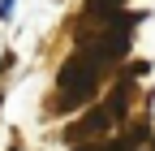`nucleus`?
<instances>
[{
	"instance_id": "1",
	"label": "nucleus",
	"mask_w": 155,
	"mask_h": 151,
	"mask_svg": "<svg viewBox=\"0 0 155 151\" xmlns=\"http://www.w3.org/2000/svg\"><path fill=\"white\" fill-rule=\"evenodd\" d=\"M104 56L95 52L91 43H82L78 48V56L61 69V108H78V104H86L91 95H95V86H99V73H104Z\"/></svg>"
},
{
	"instance_id": "2",
	"label": "nucleus",
	"mask_w": 155,
	"mask_h": 151,
	"mask_svg": "<svg viewBox=\"0 0 155 151\" xmlns=\"http://www.w3.org/2000/svg\"><path fill=\"white\" fill-rule=\"evenodd\" d=\"M112 108H95V112H86V117L82 121H73L69 129H65V138L69 143H86V138H99L104 134V129H112Z\"/></svg>"
},
{
	"instance_id": "3",
	"label": "nucleus",
	"mask_w": 155,
	"mask_h": 151,
	"mask_svg": "<svg viewBox=\"0 0 155 151\" xmlns=\"http://www.w3.org/2000/svg\"><path fill=\"white\" fill-rule=\"evenodd\" d=\"M13 13V0H0V17H9Z\"/></svg>"
},
{
	"instance_id": "4",
	"label": "nucleus",
	"mask_w": 155,
	"mask_h": 151,
	"mask_svg": "<svg viewBox=\"0 0 155 151\" xmlns=\"http://www.w3.org/2000/svg\"><path fill=\"white\" fill-rule=\"evenodd\" d=\"M78 151H99V147H86V143H82V147H78Z\"/></svg>"
},
{
	"instance_id": "5",
	"label": "nucleus",
	"mask_w": 155,
	"mask_h": 151,
	"mask_svg": "<svg viewBox=\"0 0 155 151\" xmlns=\"http://www.w3.org/2000/svg\"><path fill=\"white\" fill-rule=\"evenodd\" d=\"M151 151H155V147H151Z\"/></svg>"
}]
</instances>
